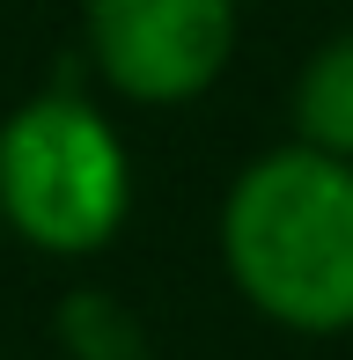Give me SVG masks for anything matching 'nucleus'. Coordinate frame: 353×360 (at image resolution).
Instances as JSON below:
<instances>
[{
  "label": "nucleus",
  "instance_id": "nucleus-1",
  "mask_svg": "<svg viewBox=\"0 0 353 360\" xmlns=\"http://www.w3.org/2000/svg\"><path fill=\"white\" fill-rule=\"evenodd\" d=\"M221 265L287 331H353V162L302 140L258 155L221 199Z\"/></svg>",
  "mask_w": 353,
  "mask_h": 360
},
{
  "label": "nucleus",
  "instance_id": "nucleus-4",
  "mask_svg": "<svg viewBox=\"0 0 353 360\" xmlns=\"http://www.w3.org/2000/svg\"><path fill=\"white\" fill-rule=\"evenodd\" d=\"M295 140L353 162V37H331L295 81Z\"/></svg>",
  "mask_w": 353,
  "mask_h": 360
},
{
  "label": "nucleus",
  "instance_id": "nucleus-5",
  "mask_svg": "<svg viewBox=\"0 0 353 360\" xmlns=\"http://www.w3.org/2000/svg\"><path fill=\"white\" fill-rule=\"evenodd\" d=\"M59 338H67L74 360H148L140 323L125 316L110 294H74V302L59 309Z\"/></svg>",
  "mask_w": 353,
  "mask_h": 360
},
{
  "label": "nucleus",
  "instance_id": "nucleus-3",
  "mask_svg": "<svg viewBox=\"0 0 353 360\" xmlns=\"http://www.w3.org/2000/svg\"><path fill=\"white\" fill-rule=\"evenodd\" d=\"M82 30L125 103H191L236 52V0H82Z\"/></svg>",
  "mask_w": 353,
  "mask_h": 360
},
{
  "label": "nucleus",
  "instance_id": "nucleus-2",
  "mask_svg": "<svg viewBox=\"0 0 353 360\" xmlns=\"http://www.w3.org/2000/svg\"><path fill=\"white\" fill-rule=\"evenodd\" d=\"M133 214L125 140L89 96L44 89L0 118V228L44 257H96Z\"/></svg>",
  "mask_w": 353,
  "mask_h": 360
}]
</instances>
